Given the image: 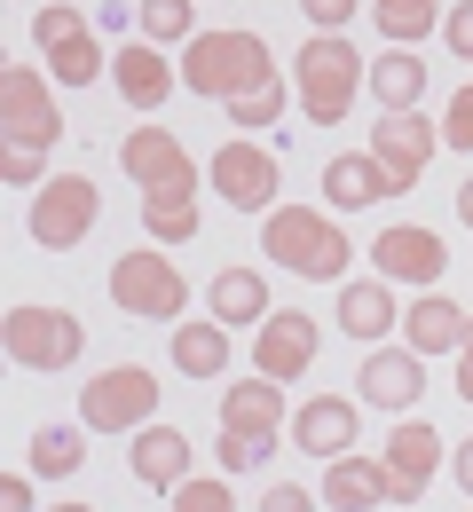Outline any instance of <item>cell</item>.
Masks as SVG:
<instances>
[{"instance_id":"6da1fadb","label":"cell","mask_w":473,"mask_h":512,"mask_svg":"<svg viewBox=\"0 0 473 512\" xmlns=\"http://www.w3.org/2000/svg\"><path fill=\"white\" fill-rule=\"evenodd\" d=\"M261 253H269L276 268H292L300 284H347L355 245H347V229H339L332 213H316V205H276V213H261Z\"/></svg>"},{"instance_id":"7a4b0ae2","label":"cell","mask_w":473,"mask_h":512,"mask_svg":"<svg viewBox=\"0 0 473 512\" xmlns=\"http://www.w3.org/2000/svg\"><path fill=\"white\" fill-rule=\"evenodd\" d=\"M269 79H276V56L261 32H198L182 48V87L205 95V103H237V95H253Z\"/></svg>"},{"instance_id":"3957f363","label":"cell","mask_w":473,"mask_h":512,"mask_svg":"<svg viewBox=\"0 0 473 512\" xmlns=\"http://www.w3.org/2000/svg\"><path fill=\"white\" fill-rule=\"evenodd\" d=\"M292 71H300V111H308L316 127H339V119L355 111V95L371 87V64H363L339 32H316V40L300 48V64H292Z\"/></svg>"},{"instance_id":"277c9868","label":"cell","mask_w":473,"mask_h":512,"mask_svg":"<svg viewBox=\"0 0 473 512\" xmlns=\"http://www.w3.org/2000/svg\"><path fill=\"white\" fill-rule=\"evenodd\" d=\"M0 339H8V363L16 371H71L87 355V323L71 316V308H40V300L8 308Z\"/></svg>"},{"instance_id":"5b68a950","label":"cell","mask_w":473,"mask_h":512,"mask_svg":"<svg viewBox=\"0 0 473 512\" xmlns=\"http://www.w3.org/2000/svg\"><path fill=\"white\" fill-rule=\"evenodd\" d=\"M158 418V379L142 363H111L79 386V426L87 434H142Z\"/></svg>"},{"instance_id":"8992f818","label":"cell","mask_w":473,"mask_h":512,"mask_svg":"<svg viewBox=\"0 0 473 512\" xmlns=\"http://www.w3.org/2000/svg\"><path fill=\"white\" fill-rule=\"evenodd\" d=\"M111 308H127L135 323H182L190 284L166 253H119L111 260Z\"/></svg>"},{"instance_id":"52a82bcc","label":"cell","mask_w":473,"mask_h":512,"mask_svg":"<svg viewBox=\"0 0 473 512\" xmlns=\"http://www.w3.org/2000/svg\"><path fill=\"white\" fill-rule=\"evenodd\" d=\"M95 213H103V197H95L87 174H48V190H32V245L40 253H79Z\"/></svg>"},{"instance_id":"ba28073f","label":"cell","mask_w":473,"mask_h":512,"mask_svg":"<svg viewBox=\"0 0 473 512\" xmlns=\"http://www.w3.org/2000/svg\"><path fill=\"white\" fill-rule=\"evenodd\" d=\"M0 127H8V150H48V142H64V111H56V95H48V71H32V64L0 71Z\"/></svg>"},{"instance_id":"9c48e42d","label":"cell","mask_w":473,"mask_h":512,"mask_svg":"<svg viewBox=\"0 0 473 512\" xmlns=\"http://www.w3.org/2000/svg\"><path fill=\"white\" fill-rule=\"evenodd\" d=\"M205 182H213V197H229L237 213H276V150H261V142H245V134H229L221 150H213V166H205Z\"/></svg>"},{"instance_id":"30bf717a","label":"cell","mask_w":473,"mask_h":512,"mask_svg":"<svg viewBox=\"0 0 473 512\" xmlns=\"http://www.w3.org/2000/svg\"><path fill=\"white\" fill-rule=\"evenodd\" d=\"M119 166H127V182H135L142 197L150 190L198 197V158L182 150V134H166V127H135L127 142H119Z\"/></svg>"},{"instance_id":"8fae6325","label":"cell","mask_w":473,"mask_h":512,"mask_svg":"<svg viewBox=\"0 0 473 512\" xmlns=\"http://www.w3.org/2000/svg\"><path fill=\"white\" fill-rule=\"evenodd\" d=\"M395 182H403V197L426 182V166H434V150H442V127H426V111H387L379 127H371V142H363Z\"/></svg>"},{"instance_id":"7c38bea8","label":"cell","mask_w":473,"mask_h":512,"mask_svg":"<svg viewBox=\"0 0 473 512\" xmlns=\"http://www.w3.org/2000/svg\"><path fill=\"white\" fill-rule=\"evenodd\" d=\"M371 268H379L387 284H418V292H434V276L450 268V245H442L434 229H418V221H395V229L371 237Z\"/></svg>"},{"instance_id":"4fadbf2b","label":"cell","mask_w":473,"mask_h":512,"mask_svg":"<svg viewBox=\"0 0 473 512\" xmlns=\"http://www.w3.org/2000/svg\"><path fill=\"white\" fill-rule=\"evenodd\" d=\"M316 347H324L316 316H300V308H276V316L253 331V371L284 386V379H300V371L316 363Z\"/></svg>"},{"instance_id":"5bb4252c","label":"cell","mask_w":473,"mask_h":512,"mask_svg":"<svg viewBox=\"0 0 473 512\" xmlns=\"http://www.w3.org/2000/svg\"><path fill=\"white\" fill-rule=\"evenodd\" d=\"M355 386H363V402H371V410L410 418V402L426 394V355H418V347H371V355H363V371H355Z\"/></svg>"},{"instance_id":"9a60e30c","label":"cell","mask_w":473,"mask_h":512,"mask_svg":"<svg viewBox=\"0 0 473 512\" xmlns=\"http://www.w3.org/2000/svg\"><path fill=\"white\" fill-rule=\"evenodd\" d=\"M324 505L339 512H379V505H403V481H395V465L387 457H332V473H324Z\"/></svg>"},{"instance_id":"2e32d148","label":"cell","mask_w":473,"mask_h":512,"mask_svg":"<svg viewBox=\"0 0 473 512\" xmlns=\"http://www.w3.org/2000/svg\"><path fill=\"white\" fill-rule=\"evenodd\" d=\"M355 434H363V418H355V402L347 394H308L300 402V418H292V442L308 449V457H355Z\"/></svg>"},{"instance_id":"e0dca14e","label":"cell","mask_w":473,"mask_h":512,"mask_svg":"<svg viewBox=\"0 0 473 512\" xmlns=\"http://www.w3.org/2000/svg\"><path fill=\"white\" fill-rule=\"evenodd\" d=\"M387 197H403V182L371 150H339L332 166H324V205L332 213H363V205H387Z\"/></svg>"},{"instance_id":"ac0fdd59","label":"cell","mask_w":473,"mask_h":512,"mask_svg":"<svg viewBox=\"0 0 473 512\" xmlns=\"http://www.w3.org/2000/svg\"><path fill=\"white\" fill-rule=\"evenodd\" d=\"M174 79H182V71L166 64L158 40H127V48H111V87H119L135 111H158V103L174 95Z\"/></svg>"},{"instance_id":"d6986e66","label":"cell","mask_w":473,"mask_h":512,"mask_svg":"<svg viewBox=\"0 0 473 512\" xmlns=\"http://www.w3.org/2000/svg\"><path fill=\"white\" fill-rule=\"evenodd\" d=\"M127 465H135V481L142 489H158V497H174L182 481H190V434L182 426H142L135 434V449H127Z\"/></svg>"},{"instance_id":"ffe728a7","label":"cell","mask_w":473,"mask_h":512,"mask_svg":"<svg viewBox=\"0 0 473 512\" xmlns=\"http://www.w3.org/2000/svg\"><path fill=\"white\" fill-rule=\"evenodd\" d=\"M221 434H261V442H276L284 434V386L261 379V371L221 386Z\"/></svg>"},{"instance_id":"44dd1931","label":"cell","mask_w":473,"mask_h":512,"mask_svg":"<svg viewBox=\"0 0 473 512\" xmlns=\"http://www.w3.org/2000/svg\"><path fill=\"white\" fill-rule=\"evenodd\" d=\"M403 323V308H395V284L387 276H363V284H339V331L355 339V347H371V339H387Z\"/></svg>"},{"instance_id":"7402d4cb","label":"cell","mask_w":473,"mask_h":512,"mask_svg":"<svg viewBox=\"0 0 473 512\" xmlns=\"http://www.w3.org/2000/svg\"><path fill=\"white\" fill-rule=\"evenodd\" d=\"M387 465H395V481H403V505H418L426 497V481H434V465H442V434L426 426V418H403L395 434H387V449H379Z\"/></svg>"},{"instance_id":"603a6c76","label":"cell","mask_w":473,"mask_h":512,"mask_svg":"<svg viewBox=\"0 0 473 512\" xmlns=\"http://www.w3.org/2000/svg\"><path fill=\"white\" fill-rule=\"evenodd\" d=\"M466 323H473V316L458 308V300L418 292V300L403 308V339L418 347V355H458V347H466Z\"/></svg>"},{"instance_id":"cb8c5ba5","label":"cell","mask_w":473,"mask_h":512,"mask_svg":"<svg viewBox=\"0 0 473 512\" xmlns=\"http://www.w3.org/2000/svg\"><path fill=\"white\" fill-rule=\"evenodd\" d=\"M205 300H213V323H253V331H261V323L276 316L261 268H221V276L205 284Z\"/></svg>"},{"instance_id":"d4e9b609","label":"cell","mask_w":473,"mask_h":512,"mask_svg":"<svg viewBox=\"0 0 473 512\" xmlns=\"http://www.w3.org/2000/svg\"><path fill=\"white\" fill-rule=\"evenodd\" d=\"M174 371L182 379H221L229 371V323H174Z\"/></svg>"},{"instance_id":"484cf974","label":"cell","mask_w":473,"mask_h":512,"mask_svg":"<svg viewBox=\"0 0 473 512\" xmlns=\"http://www.w3.org/2000/svg\"><path fill=\"white\" fill-rule=\"evenodd\" d=\"M371 95H379V111H418V103H426V64H418L410 48H387V56L371 64Z\"/></svg>"},{"instance_id":"4316f807","label":"cell","mask_w":473,"mask_h":512,"mask_svg":"<svg viewBox=\"0 0 473 512\" xmlns=\"http://www.w3.org/2000/svg\"><path fill=\"white\" fill-rule=\"evenodd\" d=\"M142 229H150L158 245H190V237H198V197L150 190V197H142Z\"/></svg>"},{"instance_id":"83f0119b","label":"cell","mask_w":473,"mask_h":512,"mask_svg":"<svg viewBox=\"0 0 473 512\" xmlns=\"http://www.w3.org/2000/svg\"><path fill=\"white\" fill-rule=\"evenodd\" d=\"M79 465H87L79 426H40V434H32V473H40V481H71Z\"/></svg>"},{"instance_id":"f1b7e54d","label":"cell","mask_w":473,"mask_h":512,"mask_svg":"<svg viewBox=\"0 0 473 512\" xmlns=\"http://www.w3.org/2000/svg\"><path fill=\"white\" fill-rule=\"evenodd\" d=\"M135 24H142V40H158V48H190L198 40V8L190 0H142Z\"/></svg>"},{"instance_id":"f546056e","label":"cell","mask_w":473,"mask_h":512,"mask_svg":"<svg viewBox=\"0 0 473 512\" xmlns=\"http://www.w3.org/2000/svg\"><path fill=\"white\" fill-rule=\"evenodd\" d=\"M48 79H56V87H95V79H103V40L79 32L64 48H48Z\"/></svg>"},{"instance_id":"4dcf8cb0","label":"cell","mask_w":473,"mask_h":512,"mask_svg":"<svg viewBox=\"0 0 473 512\" xmlns=\"http://www.w3.org/2000/svg\"><path fill=\"white\" fill-rule=\"evenodd\" d=\"M442 16V0H371V24L395 40V48H410V40H426V24Z\"/></svg>"},{"instance_id":"1f68e13d","label":"cell","mask_w":473,"mask_h":512,"mask_svg":"<svg viewBox=\"0 0 473 512\" xmlns=\"http://www.w3.org/2000/svg\"><path fill=\"white\" fill-rule=\"evenodd\" d=\"M284 103H292V87H284V79H269V87L237 95V103H229V119H237V134H269L276 119H284Z\"/></svg>"},{"instance_id":"d6a6232c","label":"cell","mask_w":473,"mask_h":512,"mask_svg":"<svg viewBox=\"0 0 473 512\" xmlns=\"http://www.w3.org/2000/svg\"><path fill=\"white\" fill-rule=\"evenodd\" d=\"M221 473H253V465H269L276 457V442H261V434H221Z\"/></svg>"},{"instance_id":"836d02e7","label":"cell","mask_w":473,"mask_h":512,"mask_svg":"<svg viewBox=\"0 0 473 512\" xmlns=\"http://www.w3.org/2000/svg\"><path fill=\"white\" fill-rule=\"evenodd\" d=\"M174 512H237V497H229V481H198V473H190V481L174 489Z\"/></svg>"},{"instance_id":"e575fe53","label":"cell","mask_w":473,"mask_h":512,"mask_svg":"<svg viewBox=\"0 0 473 512\" xmlns=\"http://www.w3.org/2000/svg\"><path fill=\"white\" fill-rule=\"evenodd\" d=\"M79 32H87V16H79V8H40V16H32L40 56H48V48H64V40H79Z\"/></svg>"},{"instance_id":"d590c367","label":"cell","mask_w":473,"mask_h":512,"mask_svg":"<svg viewBox=\"0 0 473 512\" xmlns=\"http://www.w3.org/2000/svg\"><path fill=\"white\" fill-rule=\"evenodd\" d=\"M442 142H450V150H473V87L450 95V111H442Z\"/></svg>"},{"instance_id":"8d00e7d4","label":"cell","mask_w":473,"mask_h":512,"mask_svg":"<svg viewBox=\"0 0 473 512\" xmlns=\"http://www.w3.org/2000/svg\"><path fill=\"white\" fill-rule=\"evenodd\" d=\"M0 174H8V190H48V174H40V150H8V158H0Z\"/></svg>"},{"instance_id":"74e56055","label":"cell","mask_w":473,"mask_h":512,"mask_svg":"<svg viewBox=\"0 0 473 512\" xmlns=\"http://www.w3.org/2000/svg\"><path fill=\"white\" fill-rule=\"evenodd\" d=\"M300 16H308L316 32H339L347 16H363V0H300Z\"/></svg>"},{"instance_id":"f35d334b","label":"cell","mask_w":473,"mask_h":512,"mask_svg":"<svg viewBox=\"0 0 473 512\" xmlns=\"http://www.w3.org/2000/svg\"><path fill=\"white\" fill-rule=\"evenodd\" d=\"M442 40H450V56H466V64H473V0H458V8L442 16Z\"/></svg>"},{"instance_id":"ab89813d","label":"cell","mask_w":473,"mask_h":512,"mask_svg":"<svg viewBox=\"0 0 473 512\" xmlns=\"http://www.w3.org/2000/svg\"><path fill=\"white\" fill-rule=\"evenodd\" d=\"M261 512H316V497H308V489H292V481H276L269 497H261Z\"/></svg>"},{"instance_id":"60d3db41","label":"cell","mask_w":473,"mask_h":512,"mask_svg":"<svg viewBox=\"0 0 473 512\" xmlns=\"http://www.w3.org/2000/svg\"><path fill=\"white\" fill-rule=\"evenodd\" d=\"M0 512H32V473H8L0 481Z\"/></svg>"},{"instance_id":"b9f144b4","label":"cell","mask_w":473,"mask_h":512,"mask_svg":"<svg viewBox=\"0 0 473 512\" xmlns=\"http://www.w3.org/2000/svg\"><path fill=\"white\" fill-rule=\"evenodd\" d=\"M450 473H458V489L473 497V442H458V457H450Z\"/></svg>"},{"instance_id":"7bdbcfd3","label":"cell","mask_w":473,"mask_h":512,"mask_svg":"<svg viewBox=\"0 0 473 512\" xmlns=\"http://www.w3.org/2000/svg\"><path fill=\"white\" fill-rule=\"evenodd\" d=\"M458 221H466V229H473V182H466V190H458Z\"/></svg>"},{"instance_id":"ee69618b","label":"cell","mask_w":473,"mask_h":512,"mask_svg":"<svg viewBox=\"0 0 473 512\" xmlns=\"http://www.w3.org/2000/svg\"><path fill=\"white\" fill-rule=\"evenodd\" d=\"M458 371H473V323H466V347H458Z\"/></svg>"},{"instance_id":"f6af8a7d","label":"cell","mask_w":473,"mask_h":512,"mask_svg":"<svg viewBox=\"0 0 473 512\" xmlns=\"http://www.w3.org/2000/svg\"><path fill=\"white\" fill-rule=\"evenodd\" d=\"M458 402H466V410H473V371H458Z\"/></svg>"},{"instance_id":"bcb514c9","label":"cell","mask_w":473,"mask_h":512,"mask_svg":"<svg viewBox=\"0 0 473 512\" xmlns=\"http://www.w3.org/2000/svg\"><path fill=\"white\" fill-rule=\"evenodd\" d=\"M48 512H95V505H48Z\"/></svg>"}]
</instances>
